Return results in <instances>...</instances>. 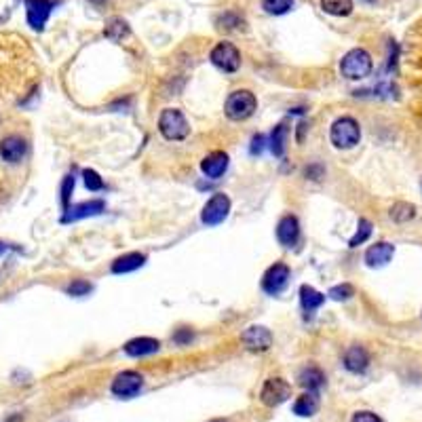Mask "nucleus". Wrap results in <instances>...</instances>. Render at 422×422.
I'll return each instance as SVG.
<instances>
[{
  "mask_svg": "<svg viewBox=\"0 0 422 422\" xmlns=\"http://www.w3.org/2000/svg\"><path fill=\"white\" fill-rule=\"evenodd\" d=\"M372 68H374L372 55L366 49H359V47L350 49L340 61V72L348 81H361V79L370 77Z\"/></svg>",
  "mask_w": 422,
  "mask_h": 422,
  "instance_id": "f257e3e1",
  "label": "nucleus"
},
{
  "mask_svg": "<svg viewBox=\"0 0 422 422\" xmlns=\"http://www.w3.org/2000/svg\"><path fill=\"white\" fill-rule=\"evenodd\" d=\"M329 139L331 144L340 150H348V148H355L361 139V129L359 123L350 116H342L338 120H334L331 131H329Z\"/></svg>",
  "mask_w": 422,
  "mask_h": 422,
  "instance_id": "f03ea898",
  "label": "nucleus"
},
{
  "mask_svg": "<svg viewBox=\"0 0 422 422\" xmlns=\"http://www.w3.org/2000/svg\"><path fill=\"white\" fill-rule=\"evenodd\" d=\"M159 131L169 142H182L188 137L190 127L186 116L178 108H165L159 116Z\"/></svg>",
  "mask_w": 422,
  "mask_h": 422,
  "instance_id": "7ed1b4c3",
  "label": "nucleus"
},
{
  "mask_svg": "<svg viewBox=\"0 0 422 422\" xmlns=\"http://www.w3.org/2000/svg\"><path fill=\"white\" fill-rule=\"evenodd\" d=\"M256 110H258V100L247 89L233 91L224 104V112L230 120H247Z\"/></svg>",
  "mask_w": 422,
  "mask_h": 422,
  "instance_id": "20e7f679",
  "label": "nucleus"
},
{
  "mask_svg": "<svg viewBox=\"0 0 422 422\" xmlns=\"http://www.w3.org/2000/svg\"><path fill=\"white\" fill-rule=\"evenodd\" d=\"M228 214H230V198L224 192H218L205 203L201 211V222L205 226H218L228 218Z\"/></svg>",
  "mask_w": 422,
  "mask_h": 422,
  "instance_id": "39448f33",
  "label": "nucleus"
},
{
  "mask_svg": "<svg viewBox=\"0 0 422 422\" xmlns=\"http://www.w3.org/2000/svg\"><path fill=\"white\" fill-rule=\"evenodd\" d=\"M211 63H214L218 70H222V72L226 75H233L239 70L241 65V53L239 49L233 45V42H218L214 49H211V55H209Z\"/></svg>",
  "mask_w": 422,
  "mask_h": 422,
  "instance_id": "423d86ee",
  "label": "nucleus"
},
{
  "mask_svg": "<svg viewBox=\"0 0 422 422\" xmlns=\"http://www.w3.org/2000/svg\"><path fill=\"white\" fill-rule=\"evenodd\" d=\"M290 276H292V270H290L288 264L274 262V264L264 272V276H262V290H264L268 296H276V294H281V292L288 288Z\"/></svg>",
  "mask_w": 422,
  "mask_h": 422,
  "instance_id": "0eeeda50",
  "label": "nucleus"
},
{
  "mask_svg": "<svg viewBox=\"0 0 422 422\" xmlns=\"http://www.w3.org/2000/svg\"><path fill=\"white\" fill-rule=\"evenodd\" d=\"M142 386H144V376L139 372L127 370L112 380V395L118 399H131L142 391Z\"/></svg>",
  "mask_w": 422,
  "mask_h": 422,
  "instance_id": "6e6552de",
  "label": "nucleus"
},
{
  "mask_svg": "<svg viewBox=\"0 0 422 422\" xmlns=\"http://www.w3.org/2000/svg\"><path fill=\"white\" fill-rule=\"evenodd\" d=\"M292 397V386L283 378H268L260 391V399L268 407H276Z\"/></svg>",
  "mask_w": 422,
  "mask_h": 422,
  "instance_id": "1a4fd4ad",
  "label": "nucleus"
},
{
  "mask_svg": "<svg viewBox=\"0 0 422 422\" xmlns=\"http://www.w3.org/2000/svg\"><path fill=\"white\" fill-rule=\"evenodd\" d=\"M104 209H106V203L100 201V198L85 201V203H79V205H75V207H68V209L63 211L61 222H63V224H70V222H79V220H85V218H93V216L104 214Z\"/></svg>",
  "mask_w": 422,
  "mask_h": 422,
  "instance_id": "9d476101",
  "label": "nucleus"
},
{
  "mask_svg": "<svg viewBox=\"0 0 422 422\" xmlns=\"http://www.w3.org/2000/svg\"><path fill=\"white\" fill-rule=\"evenodd\" d=\"M241 342L251 353H264V350L272 346V334L262 325H251L241 334Z\"/></svg>",
  "mask_w": 422,
  "mask_h": 422,
  "instance_id": "9b49d317",
  "label": "nucleus"
},
{
  "mask_svg": "<svg viewBox=\"0 0 422 422\" xmlns=\"http://www.w3.org/2000/svg\"><path fill=\"white\" fill-rule=\"evenodd\" d=\"M51 11H53L51 0H26V17H28L30 28L36 32L45 30V24H47Z\"/></svg>",
  "mask_w": 422,
  "mask_h": 422,
  "instance_id": "f8f14e48",
  "label": "nucleus"
},
{
  "mask_svg": "<svg viewBox=\"0 0 422 422\" xmlns=\"http://www.w3.org/2000/svg\"><path fill=\"white\" fill-rule=\"evenodd\" d=\"M300 239V222L296 216H283L276 224V241L283 247H294Z\"/></svg>",
  "mask_w": 422,
  "mask_h": 422,
  "instance_id": "ddd939ff",
  "label": "nucleus"
},
{
  "mask_svg": "<svg viewBox=\"0 0 422 422\" xmlns=\"http://www.w3.org/2000/svg\"><path fill=\"white\" fill-rule=\"evenodd\" d=\"M28 153V144L26 139L17 137V135H9L0 142V159L7 163H19Z\"/></svg>",
  "mask_w": 422,
  "mask_h": 422,
  "instance_id": "4468645a",
  "label": "nucleus"
},
{
  "mask_svg": "<svg viewBox=\"0 0 422 422\" xmlns=\"http://www.w3.org/2000/svg\"><path fill=\"white\" fill-rule=\"evenodd\" d=\"M228 169V155L222 153V150H216L207 155L203 161H201V171L209 178V180H218L226 173Z\"/></svg>",
  "mask_w": 422,
  "mask_h": 422,
  "instance_id": "2eb2a0df",
  "label": "nucleus"
},
{
  "mask_svg": "<svg viewBox=\"0 0 422 422\" xmlns=\"http://www.w3.org/2000/svg\"><path fill=\"white\" fill-rule=\"evenodd\" d=\"M344 368L350 374H364L370 368V355L368 350L359 344L350 346L346 353H344Z\"/></svg>",
  "mask_w": 422,
  "mask_h": 422,
  "instance_id": "dca6fc26",
  "label": "nucleus"
},
{
  "mask_svg": "<svg viewBox=\"0 0 422 422\" xmlns=\"http://www.w3.org/2000/svg\"><path fill=\"white\" fill-rule=\"evenodd\" d=\"M161 348V342L155 340V338H148V336H142V338H133L125 344V353L129 357H148V355H155L159 353Z\"/></svg>",
  "mask_w": 422,
  "mask_h": 422,
  "instance_id": "f3484780",
  "label": "nucleus"
},
{
  "mask_svg": "<svg viewBox=\"0 0 422 422\" xmlns=\"http://www.w3.org/2000/svg\"><path fill=\"white\" fill-rule=\"evenodd\" d=\"M393 256H395V247L386 241H380L366 251V264L370 268H380V266H386L393 260Z\"/></svg>",
  "mask_w": 422,
  "mask_h": 422,
  "instance_id": "a211bd4d",
  "label": "nucleus"
},
{
  "mask_svg": "<svg viewBox=\"0 0 422 422\" xmlns=\"http://www.w3.org/2000/svg\"><path fill=\"white\" fill-rule=\"evenodd\" d=\"M323 302H325V294L317 292L311 286H302L300 288V304H302V311H304V315L308 319L315 315V311H319L323 306Z\"/></svg>",
  "mask_w": 422,
  "mask_h": 422,
  "instance_id": "6ab92c4d",
  "label": "nucleus"
},
{
  "mask_svg": "<svg viewBox=\"0 0 422 422\" xmlns=\"http://www.w3.org/2000/svg\"><path fill=\"white\" fill-rule=\"evenodd\" d=\"M146 264V256L144 253H137V251H131V253H125L120 258H116L112 262V272L114 274H125V272H133L137 268H142Z\"/></svg>",
  "mask_w": 422,
  "mask_h": 422,
  "instance_id": "aec40b11",
  "label": "nucleus"
},
{
  "mask_svg": "<svg viewBox=\"0 0 422 422\" xmlns=\"http://www.w3.org/2000/svg\"><path fill=\"white\" fill-rule=\"evenodd\" d=\"M298 380H300V384H302L306 391L319 393L321 386L325 384V374L321 372V368H317V366H308V368H304V370L300 372Z\"/></svg>",
  "mask_w": 422,
  "mask_h": 422,
  "instance_id": "412c9836",
  "label": "nucleus"
},
{
  "mask_svg": "<svg viewBox=\"0 0 422 422\" xmlns=\"http://www.w3.org/2000/svg\"><path fill=\"white\" fill-rule=\"evenodd\" d=\"M288 135H290V129L288 125H276L272 131H270V153L279 159L286 157V148H288Z\"/></svg>",
  "mask_w": 422,
  "mask_h": 422,
  "instance_id": "4be33fe9",
  "label": "nucleus"
},
{
  "mask_svg": "<svg viewBox=\"0 0 422 422\" xmlns=\"http://www.w3.org/2000/svg\"><path fill=\"white\" fill-rule=\"evenodd\" d=\"M319 409V393H313V391H306L302 397L296 399L294 403V414L302 416V418H311L315 416Z\"/></svg>",
  "mask_w": 422,
  "mask_h": 422,
  "instance_id": "5701e85b",
  "label": "nucleus"
},
{
  "mask_svg": "<svg viewBox=\"0 0 422 422\" xmlns=\"http://www.w3.org/2000/svg\"><path fill=\"white\" fill-rule=\"evenodd\" d=\"M321 9L334 17H346L353 13V0H321Z\"/></svg>",
  "mask_w": 422,
  "mask_h": 422,
  "instance_id": "b1692460",
  "label": "nucleus"
},
{
  "mask_svg": "<svg viewBox=\"0 0 422 422\" xmlns=\"http://www.w3.org/2000/svg\"><path fill=\"white\" fill-rule=\"evenodd\" d=\"M127 34H129V24H127L123 17H110V19L106 22L104 36L110 38L112 42H120Z\"/></svg>",
  "mask_w": 422,
  "mask_h": 422,
  "instance_id": "393cba45",
  "label": "nucleus"
},
{
  "mask_svg": "<svg viewBox=\"0 0 422 422\" xmlns=\"http://www.w3.org/2000/svg\"><path fill=\"white\" fill-rule=\"evenodd\" d=\"M416 218V207L412 203H405V201H399L391 207V220L397 222V224H405L409 220Z\"/></svg>",
  "mask_w": 422,
  "mask_h": 422,
  "instance_id": "a878e982",
  "label": "nucleus"
},
{
  "mask_svg": "<svg viewBox=\"0 0 422 422\" xmlns=\"http://www.w3.org/2000/svg\"><path fill=\"white\" fill-rule=\"evenodd\" d=\"M370 237H372V222L366 220V218H361L359 224H357L355 235L350 237V241H348V247H359V245H364Z\"/></svg>",
  "mask_w": 422,
  "mask_h": 422,
  "instance_id": "bb28decb",
  "label": "nucleus"
},
{
  "mask_svg": "<svg viewBox=\"0 0 422 422\" xmlns=\"http://www.w3.org/2000/svg\"><path fill=\"white\" fill-rule=\"evenodd\" d=\"M294 7V0H262V9L268 15H286Z\"/></svg>",
  "mask_w": 422,
  "mask_h": 422,
  "instance_id": "cd10ccee",
  "label": "nucleus"
},
{
  "mask_svg": "<svg viewBox=\"0 0 422 422\" xmlns=\"http://www.w3.org/2000/svg\"><path fill=\"white\" fill-rule=\"evenodd\" d=\"M83 180H85V186H87L91 192L104 190V180L100 178V173H97L95 169H85V171H83Z\"/></svg>",
  "mask_w": 422,
  "mask_h": 422,
  "instance_id": "c85d7f7f",
  "label": "nucleus"
},
{
  "mask_svg": "<svg viewBox=\"0 0 422 422\" xmlns=\"http://www.w3.org/2000/svg\"><path fill=\"white\" fill-rule=\"evenodd\" d=\"M93 290V286L89 283V281H85V279H77V281H72L68 288H65V292L70 294V296H87L89 292Z\"/></svg>",
  "mask_w": 422,
  "mask_h": 422,
  "instance_id": "c756f323",
  "label": "nucleus"
},
{
  "mask_svg": "<svg viewBox=\"0 0 422 422\" xmlns=\"http://www.w3.org/2000/svg\"><path fill=\"white\" fill-rule=\"evenodd\" d=\"M355 294V290H353V286H348V283H342V286H336V288H331L329 290V298L331 300H338V302H342V300H348L350 296Z\"/></svg>",
  "mask_w": 422,
  "mask_h": 422,
  "instance_id": "7c9ffc66",
  "label": "nucleus"
},
{
  "mask_svg": "<svg viewBox=\"0 0 422 422\" xmlns=\"http://www.w3.org/2000/svg\"><path fill=\"white\" fill-rule=\"evenodd\" d=\"M72 190H75V175L70 173L61 182V205H63V211L68 209V203H70V196H72Z\"/></svg>",
  "mask_w": 422,
  "mask_h": 422,
  "instance_id": "2f4dec72",
  "label": "nucleus"
},
{
  "mask_svg": "<svg viewBox=\"0 0 422 422\" xmlns=\"http://www.w3.org/2000/svg\"><path fill=\"white\" fill-rule=\"evenodd\" d=\"M350 422H384L378 414H374V412H368V409H364V412H357L355 416H353V420Z\"/></svg>",
  "mask_w": 422,
  "mask_h": 422,
  "instance_id": "473e14b6",
  "label": "nucleus"
},
{
  "mask_svg": "<svg viewBox=\"0 0 422 422\" xmlns=\"http://www.w3.org/2000/svg\"><path fill=\"white\" fill-rule=\"evenodd\" d=\"M218 24H220V28L233 30V28H237V26L241 24V19H239V15H235V13H226V15H222V17L218 19Z\"/></svg>",
  "mask_w": 422,
  "mask_h": 422,
  "instance_id": "72a5a7b5",
  "label": "nucleus"
},
{
  "mask_svg": "<svg viewBox=\"0 0 422 422\" xmlns=\"http://www.w3.org/2000/svg\"><path fill=\"white\" fill-rule=\"evenodd\" d=\"M192 338H194V334H192L190 329H178V331L173 334V342H175L178 346H186V344H190Z\"/></svg>",
  "mask_w": 422,
  "mask_h": 422,
  "instance_id": "f704fd0d",
  "label": "nucleus"
},
{
  "mask_svg": "<svg viewBox=\"0 0 422 422\" xmlns=\"http://www.w3.org/2000/svg\"><path fill=\"white\" fill-rule=\"evenodd\" d=\"M264 144H266V139H264V135H253V139H251V155L256 157V155H260L262 150H264Z\"/></svg>",
  "mask_w": 422,
  "mask_h": 422,
  "instance_id": "c9c22d12",
  "label": "nucleus"
},
{
  "mask_svg": "<svg viewBox=\"0 0 422 422\" xmlns=\"http://www.w3.org/2000/svg\"><path fill=\"white\" fill-rule=\"evenodd\" d=\"M323 167L321 165H311L308 169H306V178H311V180H321L323 178Z\"/></svg>",
  "mask_w": 422,
  "mask_h": 422,
  "instance_id": "e433bc0d",
  "label": "nucleus"
},
{
  "mask_svg": "<svg viewBox=\"0 0 422 422\" xmlns=\"http://www.w3.org/2000/svg\"><path fill=\"white\" fill-rule=\"evenodd\" d=\"M304 131H306V123H300L298 125V142H302V139H304Z\"/></svg>",
  "mask_w": 422,
  "mask_h": 422,
  "instance_id": "4c0bfd02",
  "label": "nucleus"
},
{
  "mask_svg": "<svg viewBox=\"0 0 422 422\" xmlns=\"http://www.w3.org/2000/svg\"><path fill=\"white\" fill-rule=\"evenodd\" d=\"M7 251V245L3 243V241H0V253H5Z\"/></svg>",
  "mask_w": 422,
  "mask_h": 422,
  "instance_id": "58836bf2",
  "label": "nucleus"
},
{
  "mask_svg": "<svg viewBox=\"0 0 422 422\" xmlns=\"http://www.w3.org/2000/svg\"><path fill=\"white\" fill-rule=\"evenodd\" d=\"M89 3H93V5H104L106 0H89Z\"/></svg>",
  "mask_w": 422,
  "mask_h": 422,
  "instance_id": "ea45409f",
  "label": "nucleus"
},
{
  "mask_svg": "<svg viewBox=\"0 0 422 422\" xmlns=\"http://www.w3.org/2000/svg\"><path fill=\"white\" fill-rule=\"evenodd\" d=\"M214 422H224V420H214Z\"/></svg>",
  "mask_w": 422,
  "mask_h": 422,
  "instance_id": "a19ab883",
  "label": "nucleus"
}]
</instances>
